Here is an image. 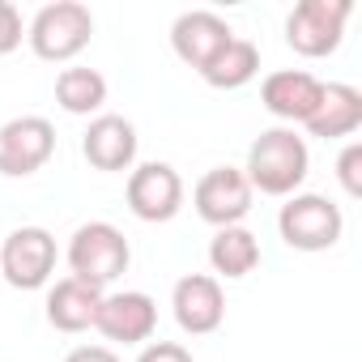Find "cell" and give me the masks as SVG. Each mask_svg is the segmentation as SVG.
<instances>
[{"instance_id":"8992f818","label":"cell","mask_w":362,"mask_h":362,"mask_svg":"<svg viewBox=\"0 0 362 362\" xmlns=\"http://www.w3.org/2000/svg\"><path fill=\"white\" fill-rule=\"evenodd\" d=\"M56 239L43 226H18L0 243V277L13 290H39L56 273Z\"/></svg>"},{"instance_id":"30bf717a","label":"cell","mask_w":362,"mask_h":362,"mask_svg":"<svg viewBox=\"0 0 362 362\" xmlns=\"http://www.w3.org/2000/svg\"><path fill=\"white\" fill-rule=\"evenodd\" d=\"M170 311H175V324L184 328L188 337H209L222 328L226 320V294H222V281L214 273H188L179 277L175 290H170Z\"/></svg>"},{"instance_id":"8fae6325","label":"cell","mask_w":362,"mask_h":362,"mask_svg":"<svg viewBox=\"0 0 362 362\" xmlns=\"http://www.w3.org/2000/svg\"><path fill=\"white\" fill-rule=\"evenodd\" d=\"M94 328L107 341H115V345H145L153 337V328H158V303L145 290L103 294V307H98Z\"/></svg>"},{"instance_id":"5b68a950","label":"cell","mask_w":362,"mask_h":362,"mask_svg":"<svg viewBox=\"0 0 362 362\" xmlns=\"http://www.w3.org/2000/svg\"><path fill=\"white\" fill-rule=\"evenodd\" d=\"M349 13H354L349 0H298L286 18V43L307 60L332 56L345 39Z\"/></svg>"},{"instance_id":"ba28073f","label":"cell","mask_w":362,"mask_h":362,"mask_svg":"<svg viewBox=\"0 0 362 362\" xmlns=\"http://www.w3.org/2000/svg\"><path fill=\"white\" fill-rule=\"evenodd\" d=\"M128 209L141 222H170L184 209V179L170 162H141L128 170Z\"/></svg>"},{"instance_id":"3957f363","label":"cell","mask_w":362,"mask_h":362,"mask_svg":"<svg viewBox=\"0 0 362 362\" xmlns=\"http://www.w3.org/2000/svg\"><path fill=\"white\" fill-rule=\"evenodd\" d=\"M64 256H69V277H77L86 286H98V290H107L111 281H119L128 273V264H132V247H128L124 230L111 226V222H86V226H77Z\"/></svg>"},{"instance_id":"2e32d148","label":"cell","mask_w":362,"mask_h":362,"mask_svg":"<svg viewBox=\"0 0 362 362\" xmlns=\"http://www.w3.org/2000/svg\"><path fill=\"white\" fill-rule=\"evenodd\" d=\"M358 128H362V90L345 81H328L320 94V107L307 119V132L320 141H341V136H354Z\"/></svg>"},{"instance_id":"d6986e66","label":"cell","mask_w":362,"mask_h":362,"mask_svg":"<svg viewBox=\"0 0 362 362\" xmlns=\"http://www.w3.org/2000/svg\"><path fill=\"white\" fill-rule=\"evenodd\" d=\"M56 103L69 115H98L107 103V77L86 64H69L56 77Z\"/></svg>"},{"instance_id":"9a60e30c","label":"cell","mask_w":362,"mask_h":362,"mask_svg":"<svg viewBox=\"0 0 362 362\" xmlns=\"http://www.w3.org/2000/svg\"><path fill=\"white\" fill-rule=\"evenodd\" d=\"M103 294L107 290H98V286H86L77 277H60L47 290V324L56 332H86V328H94Z\"/></svg>"},{"instance_id":"603a6c76","label":"cell","mask_w":362,"mask_h":362,"mask_svg":"<svg viewBox=\"0 0 362 362\" xmlns=\"http://www.w3.org/2000/svg\"><path fill=\"white\" fill-rule=\"evenodd\" d=\"M64 362H119V358H115V349H107V345H77V349L64 354Z\"/></svg>"},{"instance_id":"4fadbf2b","label":"cell","mask_w":362,"mask_h":362,"mask_svg":"<svg viewBox=\"0 0 362 362\" xmlns=\"http://www.w3.org/2000/svg\"><path fill=\"white\" fill-rule=\"evenodd\" d=\"M230 39H235L230 22L218 18L214 9H188V13H179L175 26H170V47H175V56L184 60V64H192L197 73H201Z\"/></svg>"},{"instance_id":"9c48e42d","label":"cell","mask_w":362,"mask_h":362,"mask_svg":"<svg viewBox=\"0 0 362 362\" xmlns=\"http://www.w3.org/2000/svg\"><path fill=\"white\" fill-rule=\"evenodd\" d=\"M56 153V128L43 115H18L0 128V175L26 179L43 170Z\"/></svg>"},{"instance_id":"7402d4cb","label":"cell","mask_w":362,"mask_h":362,"mask_svg":"<svg viewBox=\"0 0 362 362\" xmlns=\"http://www.w3.org/2000/svg\"><path fill=\"white\" fill-rule=\"evenodd\" d=\"M136 362H197L192 349H184L179 341H145Z\"/></svg>"},{"instance_id":"5bb4252c","label":"cell","mask_w":362,"mask_h":362,"mask_svg":"<svg viewBox=\"0 0 362 362\" xmlns=\"http://www.w3.org/2000/svg\"><path fill=\"white\" fill-rule=\"evenodd\" d=\"M136 145H141V141H136L132 119L111 115V111L94 115L90 128H86V136H81V153H86V162H90L94 170H107V175H115V170H132V162H136Z\"/></svg>"},{"instance_id":"e0dca14e","label":"cell","mask_w":362,"mask_h":362,"mask_svg":"<svg viewBox=\"0 0 362 362\" xmlns=\"http://www.w3.org/2000/svg\"><path fill=\"white\" fill-rule=\"evenodd\" d=\"M209 264H214L218 277L239 281V277L256 273V264H260V239L247 226H222L209 239Z\"/></svg>"},{"instance_id":"6da1fadb","label":"cell","mask_w":362,"mask_h":362,"mask_svg":"<svg viewBox=\"0 0 362 362\" xmlns=\"http://www.w3.org/2000/svg\"><path fill=\"white\" fill-rule=\"evenodd\" d=\"M307 170H311L307 141H303L294 128H286V124L264 128V132L252 141L247 166H243L252 192H264V197H294V192L303 188Z\"/></svg>"},{"instance_id":"7a4b0ae2","label":"cell","mask_w":362,"mask_h":362,"mask_svg":"<svg viewBox=\"0 0 362 362\" xmlns=\"http://www.w3.org/2000/svg\"><path fill=\"white\" fill-rule=\"evenodd\" d=\"M94 39V13L81 0H56V5H43L30 26H26V43L39 60L47 64H69L77 60Z\"/></svg>"},{"instance_id":"7c38bea8","label":"cell","mask_w":362,"mask_h":362,"mask_svg":"<svg viewBox=\"0 0 362 362\" xmlns=\"http://www.w3.org/2000/svg\"><path fill=\"white\" fill-rule=\"evenodd\" d=\"M320 94H324V81L307 69H281V73H269L264 86H260V103L273 119H281L286 128L294 124H307L311 111L320 107Z\"/></svg>"},{"instance_id":"44dd1931","label":"cell","mask_w":362,"mask_h":362,"mask_svg":"<svg viewBox=\"0 0 362 362\" xmlns=\"http://www.w3.org/2000/svg\"><path fill=\"white\" fill-rule=\"evenodd\" d=\"M26 39V22H22V9L13 5V0H0V56L18 52Z\"/></svg>"},{"instance_id":"277c9868","label":"cell","mask_w":362,"mask_h":362,"mask_svg":"<svg viewBox=\"0 0 362 362\" xmlns=\"http://www.w3.org/2000/svg\"><path fill=\"white\" fill-rule=\"evenodd\" d=\"M277 230H281L286 247H294V252H328L341 243L345 218L328 197L294 192V197H286V205L277 214Z\"/></svg>"},{"instance_id":"ffe728a7","label":"cell","mask_w":362,"mask_h":362,"mask_svg":"<svg viewBox=\"0 0 362 362\" xmlns=\"http://www.w3.org/2000/svg\"><path fill=\"white\" fill-rule=\"evenodd\" d=\"M337 179H341V188L345 197H362V145L349 141L337 158Z\"/></svg>"},{"instance_id":"ac0fdd59","label":"cell","mask_w":362,"mask_h":362,"mask_svg":"<svg viewBox=\"0 0 362 362\" xmlns=\"http://www.w3.org/2000/svg\"><path fill=\"white\" fill-rule=\"evenodd\" d=\"M256 73H260V47H256L252 39H239V35L201 69V77H205L214 90H243Z\"/></svg>"},{"instance_id":"52a82bcc","label":"cell","mask_w":362,"mask_h":362,"mask_svg":"<svg viewBox=\"0 0 362 362\" xmlns=\"http://www.w3.org/2000/svg\"><path fill=\"white\" fill-rule=\"evenodd\" d=\"M252 184H247V175L239 166H214L197 179V188H192V205L201 214V222L209 226H243V218L252 214Z\"/></svg>"}]
</instances>
